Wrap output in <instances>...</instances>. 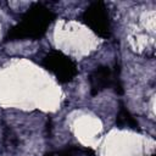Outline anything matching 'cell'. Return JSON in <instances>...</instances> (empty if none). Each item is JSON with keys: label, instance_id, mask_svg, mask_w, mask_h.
Wrapping results in <instances>:
<instances>
[{"label": "cell", "instance_id": "4", "mask_svg": "<svg viewBox=\"0 0 156 156\" xmlns=\"http://www.w3.org/2000/svg\"><path fill=\"white\" fill-rule=\"evenodd\" d=\"M83 22L102 38H108L111 34V22L104 2H93L82 15Z\"/></svg>", "mask_w": 156, "mask_h": 156}, {"label": "cell", "instance_id": "6", "mask_svg": "<svg viewBox=\"0 0 156 156\" xmlns=\"http://www.w3.org/2000/svg\"><path fill=\"white\" fill-rule=\"evenodd\" d=\"M55 156H79V155H93V151L90 149H84L80 146L69 145L57 152H54Z\"/></svg>", "mask_w": 156, "mask_h": 156}, {"label": "cell", "instance_id": "7", "mask_svg": "<svg viewBox=\"0 0 156 156\" xmlns=\"http://www.w3.org/2000/svg\"><path fill=\"white\" fill-rule=\"evenodd\" d=\"M4 144L6 147H11V149H15L18 145L17 136L10 128H5L4 130Z\"/></svg>", "mask_w": 156, "mask_h": 156}, {"label": "cell", "instance_id": "2", "mask_svg": "<svg viewBox=\"0 0 156 156\" xmlns=\"http://www.w3.org/2000/svg\"><path fill=\"white\" fill-rule=\"evenodd\" d=\"M41 65L61 83L72 80L77 74L76 62L60 51H50L46 54L41 60Z\"/></svg>", "mask_w": 156, "mask_h": 156}, {"label": "cell", "instance_id": "1", "mask_svg": "<svg viewBox=\"0 0 156 156\" xmlns=\"http://www.w3.org/2000/svg\"><path fill=\"white\" fill-rule=\"evenodd\" d=\"M54 20V13L41 4H35L30 10H28L22 17L21 22L12 27L5 40H17V39H38L44 35L46 28Z\"/></svg>", "mask_w": 156, "mask_h": 156}, {"label": "cell", "instance_id": "3", "mask_svg": "<svg viewBox=\"0 0 156 156\" xmlns=\"http://www.w3.org/2000/svg\"><path fill=\"white\" fill-rule=\"evenodd\" d=\"M90 94L98 95L106 88H113L117 94H123V85L117 72V67L111 69L108 66H99L89 74Z\"/></svg>", "mask_w": 156, "mask_h": 156}, {"label": "cell", "instance_id": "5", "mask_svg": "<svg viewBox=\"0 0 156 156\" xmlns=\"http://www.w3.org/2000/svg\"><path fill=\"white\" fill-rule=\"evenodd\" d=\"M116 123L118 127H128V128H133L136 129L139 127L136 119L129 113V111L121 104L119 111L117 113V118H116Z\"/></svg>", "mask_w": 156, "mask_h": 156}]
</instances>
